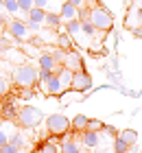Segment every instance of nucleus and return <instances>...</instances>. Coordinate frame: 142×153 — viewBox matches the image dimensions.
<instances>
[{"mask_svg":"<svg viewBox=\"0 0 142 153\" xmlns=\"http://www.w3.org/2000/svg\"><path fill=\"white\" fill-rule=\"evenodd\" d=\"M37 79H39V72L28 64H20L16 70H13V81H16V85H20V88H33L35 83H37Z\"/></svg>","mask_w":142,"mask_h":153,"instance_id":"f257e3e1","label":"nucleus"},{"mask_svg":"<svg viewBox=\"0 0 142 153\" xmlns=\"http://www.w3.org/2000/svg\"><path fill=\"white\" fill-rule=\"evenodd\" d=\"M90 20H92V24L96 26V31H109L112 24H114L109 11L103 9V7H94V9L90 11Z\"/></svg>","mask_w":142,"mask_h":153,"instance_id":"f03ea898","label":"nucleus"},{"mask_svg":"<svg viewBox=\"0 0 142 153\" xmlns=\"http://www.w3.org/2000/svg\"><path fill=\"white\" fill-rule=\"evenodd\" d=\"M42 112L37 107H22L18 112V123L22 125V127H26V129H31V127H37V125L42 123Z\"/></svg>","mask_w":142,"mask_h":153,"instance_id":"7ed1b4c3","label":"nucleus"},{"mask_svg":"<svg viewBox=\"0 0 142 153\" xmlns=\"http://www.w3.org/2000/svg\"><path fill=\"white\" fill-rule=\"evenodd\" d=\"M46 129L53 136H63V134L70 131V120L63 114H53V116L46 118Z\"/></svg>","mask_w":142,"mask_h":153,"instance_id":"20e7f679","label":"nucleus"},{"mask_svg":"<svg viewBox=\"0 0 142 153\" xmlns=\"http://www.w3.org/2000/svg\"><path fill=\"white\" fill-rule=\"evenodd\" d=\"M74 90V92H85V90L92 88V76L85 72V70H77L72 74V85H70Z\"/></svg>","mask_w":142,"mask_h":153,"instance_id":"39448f33","label":"nucleus"},{"mask_svg":"<svg viewBox=\"0 0 142 153\" xmlns=\"http://www.w3.org/2000/svg\"><path fill=\"white\" fill-rule=\"evenodd\" d=\"M9 33H11L13 39L24 42L31 31H28V24H26V22H22V20H13V22H9Z\"/></svg>","mask_w":142,"mask_h":153,"instance_id":"423d86ee","label":"nucleus"},{"mask_svg":"<svg viewBox=\"0 0 142 153\" xmlns=\"http://www.w3.org/2000/svg\"><path fill=\"white\" fill-rule=\"evenodd\" d=\"M39 70H46V72H59L61 70V64L57 61L51 53H44V55H39Z\"/></svg>","mask_w":142,"mask_h":153,"instance_id":"0eeeda50","label":"nucleus"},{"mask_svg":"<svg viewBox=\"0 0 142 153\" xmlns=\"http://www.w3.org/2000/svg\"><path fill=\"white\" fill-rule=\"evenodd\" d=\"M77 16H79V7L70 4L66 0V2L61 4V9H59V18L63 20V22H70V20H77Z\"/></svg>","mask_w":142,"mask_h":153,"instance_id":"6e6552de","label":"nucleus"},{"mask_svg":"<svg viewBox=\"0 0 142 153\" xmlns=\"http://www.w3.org/2000/svg\"><path fill=\"white\" fill-rule=\"evenodd\" d=\"M63 68H68V70H72V72H77V70H83L81 57H79L77 53L68 51V53H66V59H63Z\"/></svg>","mask_w":142,"mask_h":153,"instance_id":"1a4fd4ad","label":"nucleus"},{"mask_svg":"<svg viewBox=\"0 0 142 153\" xmlns=\"http://www.w3.org/2000/svg\"><path fill=\"white\" fill-rule=\"evenodd\" d=\"M61 151L63 153H85V149H81L79 142H74L70 134H63V140H61Z\"/></svg>","mask_w":142,"mask_h":153,"instance_id":"9d476101","label":"nucleus"},{"mask_svg":"<svg viewBox=\"0 0 142 153\" xmlns=\"http://www.w3.org/2000/svg\"><path fill=\"white\" fill-rule=\"evenodd\" d=\"M42 88H44L48 94H59L61 90H63V85H61V79H59V74H57V72H55V74H51V76H48V81H46V83H44Z\"/></svg>","mask_w":142,"mask_h":153,"instance_id":"9b49d317","label":"nucleus"},{"mask_svg":"<svg viewBox=\"0 0 142 153\" xmlns=\"http://www.w3.org/2000/svg\"><path fill=\"white\" fill-rule=\"evenodd\" d=\"M44 18H46V9H39V7H33V9L26 13V22L37 24V26L44 24Z\"/></svg>","mask_w":142,"mask_h":153,"instance_id":"f8f14e48","label":"nucleus"},{"mask_svg":"<svg viewBox=\"0 0 142 153\" xmlns=\"http://www.w3.org/2000/svg\"><path fill=\"white\" fill-rule=\"evenodd\" d=\"M81 142L88 149H96L98 147V131H90V129L81 131Z\"/></svg>","mask_w":142,"mask_h":153,"instance_id":"ddd939ff","label":"nucleus"},{"mask_svg":"<svg viewBox=\"0 0 142 153\" xmlns=\"http://www.w3.org/2000/svg\"><path fill=\"white\" fill-rule=\"evenodd\" d=\"M59 24H61V18H59V13L46 11V18H44V26H48V29H59Z\"/></svg>","mask_w":142,"mask_h":153,"instance_id":"4468645a","label":"nucleus"},{"mask_svg":"<svg viewBox=\"0 0 142 153\" xmlns=\"http://www.w3.org/2000/svg\"><path fill=\"white\" fill-rule=\"evenodd\" d=\"M118 138H123V140L129 144V147H133V144L138 142V134H136L133 129H123V131L118 134Z\"/></svg>","mask_w":142,"mask_h":153,"instance_id":"2eb2a0df","label":"nucleus"},{"mask_svg":"<svg viewBox=\"0 0 142 153\" xmlns=\"http://www.w3.org/2000/svg\"><path fill=\"white\" fill-rule=\"evenodd\" d=\"M88 120H90V118L83 116V114L74 116V118H72V129H74V131H85V129H88Z\"/></svg>","mask_w":142,"mask_h":153,"instance_id":"dca6fc26","label":"nucleus"},{"mask_svg":"<svg viewBox=\"0 0 142 153\" xmlns=\"http://www.w3.org/2000/svg\"><path fill=\"white\" fill-rule=\"evenodd\" d=\"M59 147H61V144H57V136H55L53 140H48V142L42 144L39 153H61V151H59Z\"/></svg>","mask_w":142,"mask_h":153,"instance_id":"f3484780","label":"nucleus"},{"mask_svg":"<svg viewBox=\"0 0 142 153\" xmlns=\"http://www.w3.org/2000/svg\"><path fill=\"white\" fill-rule=\"evenodd\" d=\"M57 46L63 48V51H70V48H72V37H70L68 33H59V35H57Z\"/></svg>","mask_w":142,"mask_h":153,"instance_id":"a211bd4d","label":"nucleus"},{"mask_svg":"<svg viewBox=\"0 0 142 153\" xmlns=\"http://www.w3.org/2000/svg\"><path fill=\"white\" fill-rule=\"evenodd\" d=\"M66 33L70 37H77L81 33V22H79V20H70V22H66Z\"/></svg>","mask_w":142,"mask_h":153,"instance_id":"6ab92c4d","label":"nucleus"},{"mask_svg":"<svg viewBox=\"0 0 142 153\" xmlns=\"http://www.w3.org/2000/svg\"><path fill=\"white\" fill-rule=\"evenodd\" d=\"M57 74H59V79H61V85L63 88H70V85H72V70H68V68H61V70L59 72H57Z\"/></svg>","mask_w":142,"mask_h":153,"instance_id":"aec40b11","label":"nucleus"},{"mask_svg":"<svg viewBox=\"0 0 142 153\" xmlns=\"http://www.w3.org/2000/svg\"><path fill=\"white\" fill-rule=\"evenodd\" d=\"M9 127H11L9 123H2V125H0V149H2L4 144H9V138H11Z\"/></svg>","mask_w":142,"mask_h":153,"instance_id":"412c9836","label":"nucleus"},{"mask_svg":"<svg viewBox=\"0 0 142 153\" xmlns=\"http://www.w3.org/2000/svg\"><path fill=\"white\" fill-rule=\"evenodd\" d=\"M9 142H11V144H16V147H18L20 151H22V149L26 147V138H24L22 134H20V131H13L11 138H9Z\"/></svg>","mask_w":142,"mask_h":153,"instance_id":"4be33fe9","label":"nucleus"},{"mask_svg":"<svg viewBox=\"0 0 142 153\" xmlns=\"http://www.w3.org/2000/svg\"><path fill=\"white\" fill-rule=\"evenodd\" d=\"M81 33H85L88 37H94V35H96V26L92 24V20H85V22H81Z\"/></svg>","mask_w":142,"mask_h":153,"instance_id":"5701e85b","label":"nucleus"},{"mask_svg":"<svg viewBox=\"0 0 142 153\" xmlns=\"http://www.w3.org/2000/svg\"><path fill=\"white\" fill-rule=\"evenodd\" d=\"M7 57H9V61H16V64H24V59H26L22 53L13 51V48H9V51H7Z\"/></svg>","mask_w":142,"mask_h":153,"instance_id":"b1692460","label":"nucleus"},{"mask_svg":"<svg viewBox=\"0 0 142 153\" xmlns=\"http://www.w3.org/2000/svg\"><path fill=\"white\" fill-rule=\"evenodd\" d=\"M114 149H116V153H125V151H129V144H127L123 138H114Z\"/></svg>","mask_w":142,"mask_h":153,"instance_id":"393cba45","label":"nucleus"},{"mask_svg":"<svg viewBox=\"0 0 142 153\" xmlns=\"http://www.w3.org/2000/svg\"><path fill=\"white\" fill-rule=\"evenodd\" d=\"M4 9L9 11V13H18V11H20L18 0H4Z\"/></svg>","mask_w":142,"mask_h":153,"instance_id":"a878e982","label":"nucleus"},{"mask_svg":"<svg viewBox=\"0 0 142 153\" xmlns=\"http://www.w3.org/2000/svg\"><path fill=\"white\" fill-rule=\"evenodd\" d=\"M18 4H20V11H24V13H28V11L35 7L33 0H18Z\"/></svg>","mask_w":142,"mask_h":153,"instance_id":"bb28decb","label":"nucleus"},{"mask_svg":"<svg viewBox=\"0 0 142 153\" xmlns=\"http://www.w3.org/2000/svg\"><path fill=\"white\" fill-rule=\"evenodd\" d=\"M90 11H92V9H88V7H79V16H77V20H79V22L90 20Z\"/></svg>","mask_w":142,"mask_h":153,"instance_id":"cd10ccee","label":"nucleus"},{"mask_svg":"<svg viewBox=\"0 0 142 153\" xmlns=\"http://www.w3.org/2000/svg\"><path fill=\"white\" fill-rule=\"evenodd\" d=\"M88 129H90V131H101V129H103V123L92 118V120H88Z\"/></svg>","mask_w":142,"mask_h":153,"instance_id":"c85d7f7f","label":"nucleus"},{"mask_svg":"<svg viewBox=\"0 0 142 153\" xmlns=\"http://www.w3.org/2000/svg\"><path fill=\"white\" fill-rule=\"evenodd\" d=\"M0 153H20V149L16 147V144H11V142H9V144H4V147L0 149Z\"/></svg>","mask_w":142,"mask_h":153,"instance_id":"c756f323","label":"nucleus"},{"mask_svg":"<svg viewBox=\"0 0 142 153\" xmlns=\"http://www.w3.org/2000/svg\"><path fill=\"white\" fill-rule=\"evenodd\" d=\"M7 90H9V83H7L4 74H0V96H2V94H7Z\"/></svg>","mask_w":142,"mask_h":153,"instance_id":"7c9ffc66","label":"nucleus"},{"mask_svg":"<svg viewBox=\"0 0 142 153\" xmlns=\"http://www.w3.org/2000/svg\"><path fill=\"white\" fill-rule=\"evenodd\" d=\"M35 2V7H39V9H48V2L51 0H33Z\"/></svg>","mask_w":142,"mask_h":153,"instance_id":"2f4dec72","label":"nucleus"},{"mask_svg":"<svg viewBox=\"0 0 142 153\" xmlns=\"http://www.w3.org/2000/svg\"><path fill=\"white\" fill-rule=\"evenodd\" d=\"M68 2H70V4H74V7H83L85 0H68Z\"/></svg>","mask_w":142,"mask_h":153,"instance_id":"473e14b6","label":"nucleus"},{"mask_svg":"<svg viewBox=\"0 0 142 153\" xmlns=\"http://www.w3.org/2000/svg\"><path fill=\"white\" fill-rule=\"evenodd\" d=\"M136 4L140 7V9H142V0H136Z\"/></svg>","mask_w":142,"mask_h":153,"instance_id":"72a5a7b5","label":"nucleus"},{"mask_svg":"<svg viewBox=\"0 0 142 153\" xmlns=\"http://www.w3.org/2000/svg\"><path fill=\"white\" fill-rule=\"evenodd\" d=\"M2 7H4V0H0V9H2Z\"/></svg>","mask_w":142,"mask_h":153,"instance_id":"f704fd0d","label":"nucleus"},{"mask_svg":"<svg viewBox=\"0 0 142 153\" xmlns=\"http://www.w3.org/2000/svg\"><path fill=\"white\" fill-rule=\"evenodd\" d=\"M125 153H129V151H125Z\"/></svg>","mask_w":142,"mask_h":153,"instance_id":"c9c22d12","label":"nucleus"},{"mask_svg":"<svg viewBox=\"0 0 142 153\" xmlns=\"http://www.w3.org/2000/svg\"><path fill=\"white\" fill-rule=\"evenodd\" d=\"M61 153H63V151H61Z\"/></svg>","mask_w":142,"mask_h":153,"instance_id":"e433bc0d","label":"nucleus"}]
</instances>
